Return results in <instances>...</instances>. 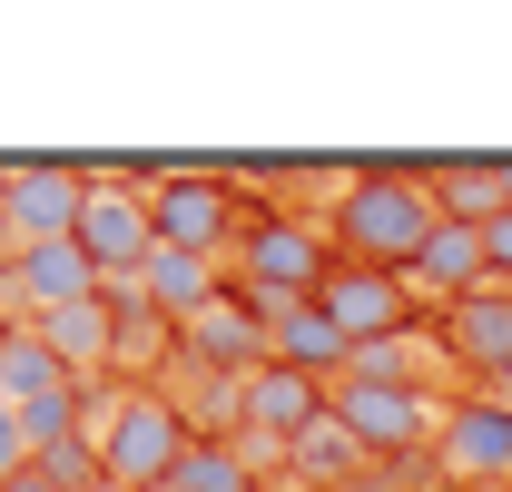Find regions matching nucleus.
<instances>
[{"label":"nucleus","mask_w":512,"mask_h":492,"mask_svg":"<svg viewBox=\"0 0 512 492\" xmlns=\"http://www.w3.org/2000/svg\"><path fill=\"white\" fill-rule=\"evenodd\" d=\"M434 227H444V207H434L424 168H365V178H345V197H335V246H345V266L414 276V256L434 246Z\"/></svg>","instance_id":"nucleus-1"},{"label":"nucleus","mask_w":512,"mask_h":492,"mask_svg":"<svg viewBox=\"0 0 512 492\" xmlns=\"http://www.w3.org/2000/svg\"><path fill=\"white\" fill-rule=\"evenodd\" d=\"M188 414L168 404V394H119L109 404V424H99V473L119 492H158L178 483V463H188Z\"/></svg>","instance_id":"nucleus-2"},{"label":"nucleus","mask_w":512,"mask_h":492,"mask_svg":"<svg viewBox=\"0 0 512 492\" xmlns=\"http://www.w3.org/2000/svg\"><path fill=\"white\" fill-rule=\"evenodd\" d=\"M325 414L365 443V463H414V443L444 424L424 404V384H375V374H335L325 384Z\"/></svg>","instance_id":"nucleus-3"},{"label":"nucleus","mask_w":512,"mask_h":492,"mask_svg":"<svg viewBox=\"0 0 512 492\" xmlns=\"http://www.w3.org/2000/svg\"><path fill=\"white\" fill-rule=\"evenodd\" d=\"M89 187H99V178H79V168H10V187H0V237H10V256L79 237Z\"/></svg>","instance_id":"nucleus-4"},{"label":"nucleus","mask_w":512,"mask_h":492,"mask_svg":"<svg viewBox=\"0 0 512 492\" xmlns=\"http://www.w3.org/2000/svg\"><path fill=\"white\" fill-rule=\"evenodd\" d=\"M434 463H444L453 483H473V492H503L512 483V404H503V394H463V404H444Z\"/></svg>","instance_id":"nucleus-5"},{"label":"nucleus","mask_w":512,"mask_h":492,"mask_svg":"<svg viewBox=\"0 0 512 492\" xmlns=\"http://www.w3.org/2000/svg\"><path fill=\"white\" fill-rule=\"evenodd\" d=\"M325 237H335V227H296V217L247 227V237H237V286H256V296H316L325 276H335Z\"/></svg>","instance_id":"nucleus-6"},{"label":"nucleus","mask_w":512,"mask_h":492,"mask_svg":"<svg viewBox=\"0 0 512 492\" xmlns=\"http://www.w3.org/2000/svg\"><path fill=\"white\" fill-rule=\"evenodd\" d=\"M148 217H158V246H188V256H217V246L247 237L237 187H227V178H197V168H178V178L148 187Z\"/></svg>","instance_id":"nucleus-7"},{"label":"nucleus","mask_w":512,"mask_h":492,"mask_svg":"<svg viewBox=\"0 0 512 492\" xmlns=\"http://www.w3.org/2000/svg\"><path fill=\"white\" fill-rule=\"evenodd\" d=\"M79 256L99 266V286H109V276H128V286H138V266L158 256V217H148V187H119V178H99V187H89V217H79Z\"/></svg>","instance_id":"nucleus-8"},{"label":"nucleus","mask_w":512,"mask_h":492,"mask_svg":"<svg viewBox=\"0 0 512 492\" xmlns=\"http://www.w3.org/2000/svg\"><path fill=\"white\" fill-rule=\"evenodd\" d=\"M404 296H414V286H404V276H384V266H335V276L316 286V306L345 325V345H355V355H365V345H404V315H414Z\"/></svg>","instance_id":"nucleus-9"},{"label":"nucleus","mask_w":512,"mask_h":492,"mask_svg":"<svg viewBox=\"0 0 512 492\" xmlns=\"http://www.w3.org/2000/svg\"><path fill=\"white\" fill-rule=\"evenodd\" d=\"M237 424L256 433V443H296V433L325 424V384L296 365H256L247 384H237Z\"/></svg>","instance_id":"nucleus-10"},{"label":"nucleus","mask_w":512,"mask_h":492,"mask_svg":"<svg viewBox=\"0 0 512 492\" xmlns=\"http://www.w3.org/2000/svg\"><path fill=\"white\" fill-rule=\"evenodd\" d=\"M444 345H453V365L483 374V394L512 384V296H503V286H483V296L444 306Z\"/></svg>","instance_id":"nucleus-11"},{"label":"nucleus","mask_w":512,"mask_h":492,"mask_svg":"<svg viewBox=\"0 0 512 492\" xmlns=\"http://www.w3.org/2000/svg\"><path fill=\"white\" fill-rule=\"evenodd\" d=\"M178 335H188V355H197V365L237 374V384H247L256 365H276V345H266V315H256L247 296H217V306L197 315V325H178Z\"/></svg>","instance_id":"nucleus-12"},{"label":"nucleus","mask_w":512,"mask_h":492,"mask_svg":"<svg viewBox=\"0 0 512 492\" xmlns=\"http://www.w3.org/2000/svg\"><path fill=\"white\" fill-rule=\"evenodd\" d=\"M138 306L158 315V325H197V315L217 306V256H188V246H158L148 266H138V286H128Z\"/></svg>","instance_id":"nucleus-13"},{"label":"nucleus","mask_w":512,"mask_h":492,"mask_svg":"<svg viewBox=\"0 0 512 492\" xmlns=\"http://www.w3.org/2000/svg\"><path fill=\"white\" fill-rule=\"evenodd\" d=\"M404 286H434V296H444V306H463V296H483V286H493V256H483V227H434V246H424V256H414V276H404Z\"/></svg>","instance_id":"nucleus-14"},{"label":"nucleus","mask_w":512,"mask_h":492,"mask_svg":"<svg viewBox=\"0 0 512 492\" xmlns=\"http://www.w3.org/2000/svg\"><path fill=\"white\" fill-rule=\"evenodd\" d=\"M40 335H50V355H60V365L79 374V384H89V374H99L109 355H119V296L99 286L89 306H60V315H40Z\"/></svg>","instance_id":"nucleus-15"},{"label":"nucleus","mask_w":512,"mask_h":492,"mask_svg":"<svg viewBox=\"0 0 512 492\" xmlns=\"http://www.w3.org/2000/svg\"><path fill=\"white\" fill-rule=\"evenodd\" d=\"M0 374H10V404H50V394H79V374L50 355L40 325H10L0 335Z\"/></svg>","instance_id":"nucleus-16"},{"label":"nucleus","mask_w":512,"mask_h":492,"mask_svg":"<svg viewBox=\"0 0 512 492\" xmlns=\"http://www.w3.org/2000/svg\"><path fill=\"white\" fill-rule=\"evenodd\" d=\"M286 453H296V473H306V483H345V473H355V463H365V443H355V433L335 424V414H325L316 433H296V443H286Z\"/></svg>","instance_id":"nucleus-17"},{"label":"nucleus","mask_w":512,"mask_h":492,"mask_svg":"<svg viewBox=\"0 0 512 492\" xmlns=\"http://www.w3.org/2000/svg\"><path fill=\"white\" fill-rule=\"evenodd\" d=\"M89 394V384H79ZM79 394H50V404H20V433H30V453L50 463V453H69V443H89L79 433Z\"/></svg>","instance_id":"nucleus-18"},{"label":"nucleus","mask_w":512,"mask_h":492,"mask_svg":"<svg viewBox=\"0 0 512 492\" xmlns=\"http://www.w3.org/2000/svg\"><path fill=\"white\" fill-rule=\"evenodd\" d=\"M178 483H188V492H256V473L237 463V443H188Z\"/></svg>","instance_id":"nucleus-19"},{"label":"nucleus","mask_w":512,"mask_h":492,"mask_svg":"<svg viewBox=\"0 0 512 492\" xmlns=\"http://www.w3.org/2000/svg\"><path fill=\"white\" fill-rule=\"evenodd\" d=\"M20 473H40V453H30V433H20V404H0V492L20 483Z\"/></svg>","instance_id":"nucleus-20"},{"label":"nucleus","mask_w":512,"mask_h":492,"mask_svg":"<svg viewBox=\"0 0 512 492\" xmlns=\"http://www.w3.org/2000/svg\"><path fill=\"white\" fill-rule=\"evenodd\" d=\"M483 256H493V276H512V207L493 217V227H483Z\"/></svg>","instance_id":"nucleus-21"},{"label":"nucleus","mask_w":512,"mask_h":492,"mask_svg":"<svg viewBox=\"0 0 512 492\" xmlns=\"http://www.w3.org/2000/svg\"><path fill=\"white\" fill-rule=\"evenodd\" d=\"M503 207H512V158H503Z\"/></svg>","instance_id":"nucleus-22"},{"label":"nucleus","mask_w":512,"mask_h":492,"mask_svg":"<svg viewBox=\"0 0 512 492\" xmlns=\"http://www.w3.org/2000/svg\"><path fill=\"white\" fill-rule=\"evenodd\" d=\"M0 404H10V374H0Z\"/></svg>","instance_id":"nucleus-23"},{"label":"nucleus","mask_w":512,"mask_h":492,"mask_svg":"<svg viewBox=\"0 0 512 492\" xmlns=\"http://www.w3.org/2000/svg\"><path fill=\"white\" fill-rule=\"evenodd\" d=\"M493 394H503V404H512V384H493Z\"/></svg>","instance_id":"nucleus-24"},{"label":"nucleus","mask_w":512,"mask_h":492,"mask_svg":"<svg viewBox=\"0 0 512 492\" xmlns=\"http://www.w3.org/2000/svg\"><path fill=\"white\" fill-rule=\"evenodd\" d=\"M158 492H188V483H158Z\"/></svg>","instance_id":"nucleus-25"},{"label":"nucleus","mask_w":512,"mask_h":492,"mask_svg":"<svg viewBox=\"0 0 512 492\" xmlns=\"http://www.w3.org/2000/svg\"><path fill=\"white\" fill-rule=\"evenodd\" d=\"M99 492H119V483H99Z\"/></svg>","instance_id":"nucleus-26"}]
</instances>
